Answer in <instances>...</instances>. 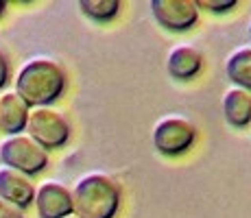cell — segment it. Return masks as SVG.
Instances as JSON below:
<instances>
[{
    "instance_id": "d6986e66",
    "label": "cell",
    "mask_w": 251,
    "mask_h": 218,
    "mask_svg": "<svg viewBox=\"0 0 251 218\" xmlns=\"http://www.w3.org/2000/svg\"><path fill=\"white\" fill-rule=\"evenodd\" d=\"M249 37H251V24H249Z\"/></svg>"
},
{
    "instance_id": "277c9868",
    "label": "cell",
    "mask_w": 251,
    "mask_h": 218,
    "mask_svg": "<svg viewBox=\"0 0 251 218\" xmlns=\"http://www.w3.org/2000/svg\"><path fill=\"white\" fill-rule=\"evenodd\" d=\"M28 138L35 140L44 151L61 148L70 140V122L55 107H33L28 111L26 129Z\"/></svg>"
},
{
    "instance_id": "ba28073f",
    "label": "cell",
    "mask_w": 251,
    "mask_h": 218,
    "mask_svg": "<svg viewBox=\"0 0 251 218\" xmlns=\"http://www.w3.org/2000/svg\"><path fill=\"white\" fill-rule=\"evenodd\" d=\"M33 196H35V186L31 177L9 166H0V198L24 210L33 203Z\"/></svg>"
},
{
    "instance_id": "8992f818",
    "label": "cell",
    "mask_w": 251,
    "mask_h": 218,
    "mask_svg": "<svg viewBox=\"0 0 251 218\" xmlns=\"http://www.w3.org/2000/svg\"><path fill=\"white\" fill-rule=\"evenodd\" d=\"M151 13L168 31H190L199 20V7L192 0H151Z\"/></svg>"
},
{
    "instance_id": "ac0fdd59",
    "label": "cell",
    "mask_w": 251,
    "mask_h": 218,
    "mask_svg": "<svg viewBox=\"0 0 251 218\" xmlns=\"http://www.w3.org/2000/svg\"><path fill=\"white\" fill-rule=\"evenodd\" d=\"M66 218H76V216H75V214H72V216H66Z\"/></svg>"
},
{
    "instance_id": "2e32d148",
    "label": "cell",
    "mask_w": 251,
    "mask_h": 218,
    "mask_svg": "<svg viewBox=\"0 0 251 218\" xmlns=\"http://www.w3.org/2000/svg\"><path fill=\"white\" fill-rule=\"evenodd\" d=\"M7 81H9V59L4 55V50L0 48V90L7 85Z\"/></svg>"
},
{
    "instance_id": "8fae6325",
    "label": "cell",
    "mask_w": 251,
    "mask_h": 218,
    "mask_svg": "<svg viewBox=\"0 0 251 218\" xmlns=\"http://www.w3.org/2000/svg\"><path fill=\"white\" fill-rule=\"evenodd\" d=\"M223 114L225 120L236 129L251 124V92L231 87L223 96Z\"/></svg>"
},
{
    "instance_id": "9a60e30c",
    "label": "cell",
    "mask_w": 251,
    "mask_h": 218,
    "mask_svg": "<svg viewBox=\"0 0 251 218\" xmlns=\"http://www.w3.org/2000/svg\"><path fill=\"white\" fill-rule=\"evenodd\" d=\"M0 218H24V212L20 207L7 203L4 198H0Z\"/></svg>"
},
{
    "instance_id": "6da1fadb",
    "label": "cell",
    "mask_w": 251,
    "mask_h": 218,
    "mask_svg": "<svg viewBox=\"0 0 251 218\" xmlns=\"http://www.w3.org/2000/svg\"><path fill=\"white\" fill-rule=\"evenodd\" d=\"M16 92L28 107H50L66 92V72L55 59L33 57L16 74Z\"/></svg>"
},
{
    "instance_id": "e0dca14e",
    "label": "cell",
    "mask_w": 251,
    "mask_h": 218,
    "mask_svg": "<svg viewBox=\"0 0 251 218\" xmlns=\"http://www.w3.org/2000/svg\"><path fill=\"white\" fill-rule=\"evenodd\" d=\"M4 9H7V2H4V0H0V16L4 13Z\"/></svg>"
},
{
    "instance_id": "7c38bea8",
    "label": "cell",
    "mask_w": 251,
    "mask_h": 218,
    "mask_svg": "<svg viewBox=\"0 0 251 218\" xmlns=\"http://www.w3.org/2000/svg\"><path fill=\"white\" fill-rule=\"evenodd\" d=\"M225 72L236 87L251 92V48H238L231 52L225 64Z\"/></svg>"
},
{
    "instance_id": "5bb4252c",
    "label": "cell",
    "mask_w": 251,
    "mask_h": 218,
    "mask_svg": "<svg viewBox=\"0 0 251 218\" xmlns=\"http://www.w3.org/2000/svg\"><path fill=\"white\" fill-rule=\"evenodd\" d=\"M236 4H238V0H199L197 7L207 9V11H212V13H227Z\"/></svg>"
},
{
    "instance_id": "4fadbf2b",
    "label": "cell",
    "mask_w": 251,
    "mask_h": 218,
    "mask_svg": "<svg viewBox=\"0 0 251 218\" xmlns=\"http://www.w3.org/2000/svg\"><path fill=\"white\" fill-rule=\"evenodd\" d=\"M79 9L94 22H109L120 13V0H79Z\"/></svg>"
},
{
    "instance_id": "30bf717a",
    "label": "cell",
    "mask_w": 251,
    "mask_h": 218,
    "mask_svg": "<svg viewBox=\"0 0 251 218\" xmlns=\"http://www.w3.org/2000/svg\"><path fill=\"white\" fill-rule=\"evenodd\" d=\"M168 74L177 81H190L203 70V55L195 46H175L168 52Z\"/></svg>"
},
{
    "instance_id": "9c48e42d",
    "label": "cell",
    "mask_w": 251,
    "mask_h": 218,
    "mask_svg": "<svg viewBox=\"0 0 251 218\" xmlns=\"http://www.w3.org/2000/svg\"><path fill=\"white\" fill-rule=\"evenodd\" d=\"M28 111L31 107L13 90L2 92L0 94V131L7 135L22 133L26 129Z\"/></svg>"
},
{
    "instance_id": "5b68a950",
    "label": "cell",
    "mask_w": 251,
    "mask_h": 218,
    "mask_svg": "<svg viewBox=\"0 0 251 218\" xmlns=\"http://www.w3.org/2000/svg\"><path fill=\"white\" fill-rule=\"evenodd\" d=\"M197 140V127L186 118L168 116L153 129V146L166 157H177L190 151Z\"/></svg>"
},
{
    "instance_id": "52a82bcc",
    "label": "cell",
    "mask_w": 251,
    "mask_h": 218,
    "mask_svg": "<svg viewBox=\"0 0 251 218\" xmlns=\"http://www.w3.org/2000/svg\"><path fill=\"white\" fill-rule=\"evenodd\" d=\"M35 210L40 218H66L72 216V194L70 188H66L59 181H48L40 183V188H35Z\"/></svg>"
},
{
    "instance_id": "7a4b0ae2",
    "label": "cell",
    "mask_w": 251,
    "mask_h": 218,
    "mask_svg": "<svg viewBox=\"0 0 251 218\" xmlns=\"http://www.w3.org/2000/svg\"><path fill=\"white\" fill-rule=\"evenodd\" d=\"M70 194L72 214L76 218H116L123 203L120 183L105 172L83 174Z\"/></svg>"
},
{
    "instance_id": "3957f363",
    "label": "cell",
    "mask_w": 251,
    "mask_h": 218,
    "mask_svg": "<svg viewBox=\"0 0 251 218\" xmlns=\"http://www.w3.org/2000/svg\"><path fill=\"white\" fill-rule=\"evenodd\" d=\"M0 159L2 166H9L13 170H20L26 177L40 174L48 166V151L40 146L28 135H7L0 142Z\"/></svg>"
}]
</instances>
